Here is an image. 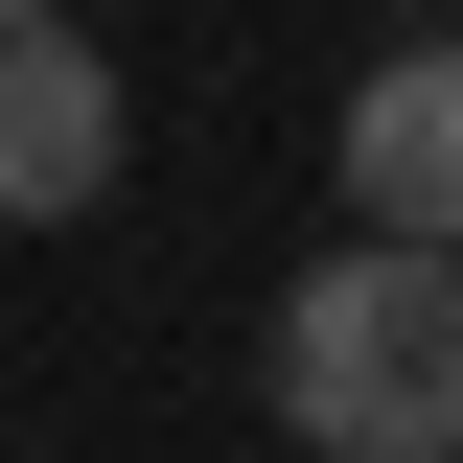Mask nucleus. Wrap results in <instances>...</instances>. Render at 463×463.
<instances>
[{"mask_svg":"<svg viewBox=\"0 0 463 463\" xmlns=\"http://www.w3.org/2000/svg\"><path fill=\"white\" fill-rule=\"evenodd\" d=\"M279 440H325V463H463V255L347 232L325 279L279 301Z\"/></svg>","mask_w":463,"mask_h":463,"instance_id":"1","label":"nucleus"},{"mask_svg":"<svg viewBox=\"0 0 463 463\" xmlns=\"http://www.w3.org/2000/svg\"><path fill=\"white\" fill-rule=\"evenodd\" d=\"M325 185H347V232L463 255V47H394V70H371V93H347V139H325Z\"/></svg>","mask_w":463,"mask_h":463,"instance_id":"2","label":"nucleus"},{"mask_svg":"<svg viewBox=\"0 0 463 463\" xmlns=\"http://www.w3.org/2000/svg\"><path fill=\"white\" fill-rule=\"evenodd\" d=\"M93 185H116V70H93V24H47V0H24V47H0V209L70 232Z\"/></svg>","mask_w":463,"mask_h":463,"instance_id":"3","label":"nucleus"},{"mask_svg":"<svg viewBox=\"0 0 463 463\" xmlns=\"http://www.w3.org/2000/svg\"><path fill=\"white\" fill-rule=\"evenodd\" d=\"M47 24H93V0H47Z\"/></svg>","mask_w":463,"mask_h":463,"instance_id":"4","label":"nucleus"}]
</instances>
